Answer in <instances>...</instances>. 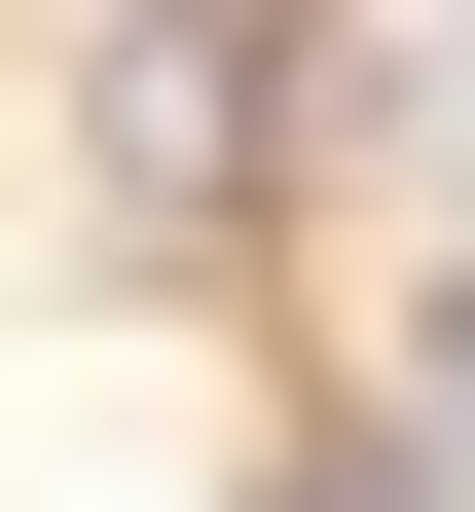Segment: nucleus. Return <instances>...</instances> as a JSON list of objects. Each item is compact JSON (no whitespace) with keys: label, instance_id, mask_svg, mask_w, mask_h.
<instances>
[{"label":"nucleus","instance_id":"f257e3e1","mask_svg":"<svg viewBox=\"0 0 475 512\" xmlns=\"http://www.w3.org/2000/svg\"><path fill=\"white\" fill-rule=\"evenodd\" d=\"M439 403H475V293H439Z\"/></svg>","mask_w":475,"mask_h":512}]
</instances>
